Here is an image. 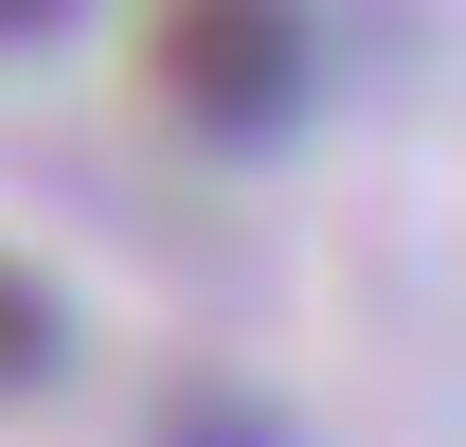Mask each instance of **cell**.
Returning a JSON list of instances; mask_svg holds the SVG:
<instances>
[{"label":"cell","instance_id":"obj_1","mask_svg":"<svg viewBox=\"0 0 466 447\" xmlns=\"http://www.w3.org/2000/svg\"><path fill=\"white\" fill-rule=\"evenodd\" d=\"M144 90L198 144H288L305 90H323V18L305 0H162L144 18Z\"/></svg>","mask_w":466,"mask_h":447},{"label":"cell","instance_id":"obj_2","mask_svg":"<svg viewBox=\"0 0 466 447\" xmlns=\"http://www.w3.org/2000/svg\"><path fill=\"white\" fill-rule=\"evenodd\" d=\"M36 376H55V286L0 251V393H36Z\"/></svg>","mask_w":466,"mask_h":447},{"label":"cell","instance_id":"obj_3","mask_svg":"<svg viewBox=\"0 0 466 447\" xmlns=\"http://www.w3.org/2000/svg\"><path fill=\"white\" fill-rule=\"evenodd\" d=\"M162 447H288V430H269V412H233V393H179V430Z\"/></svg>","mask_w":466,"mask_h":447},{"label":"cell","instance_id":"obj_4","mask_svg":"<svg viewBox=\"0 0 466 447\" xmlns=\"http://www.w3.org/2000/svg\"><path fill=\"white\" fill-rule=\"evenodd\" d=\"M90 0H0V55H36V36H72Z\"/></svg>","mask_w":466,"mask_h":447}]
</instances>
